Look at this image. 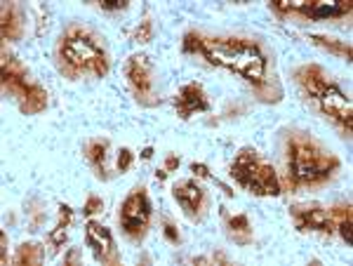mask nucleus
<instances>
[{
  "mask_svg": "<svg viewBox=\"0 0 353 266\" xmlns=\"http://www.w3.org/2000/svg\"><path fill=\"white\" fill-rule=\"evenodd\" d=\"M59 64L61 71H66L71 78L81 76H94L101 78L109 73V54L104 50L99 36H94L92 31L81 26H71L61 36L59 48Z\"/></svg>",
  "mask_w": 353,
  "mask_h": 266,
  "instance_id": "7ed1b4c3",
  "label": "nucleus"
},
{
  "mask_svg": "<svg viewBox=\"0 0 353 266\" xmlns=\"http://www.w3.org/2000/svg\"><path fill=\"white\" fill-rule=\"evenodd\" d=\"M229 236L238 245H248L252 241V226H250L248 214H233V217H229Z\"/></svg>",
  "mask_w": 353,
  "mask_h": 266,
  "instance_id": "f3484780",
  "label": "nucleus"
},
{
  "mask_svg": "<svg viewBox=\"0 0 353 266\" xmlns=\"http://www.w3.org/2000/svg\"><path fill=\"white\" fill-rule=\"evenodd\" d=\"M43 259V250H41V245H33V243H28V245H21L19 247V252H17V257H14V262L17 264H26V266H31V264H38Z\"/></svg>",
  "mask_w": 353,
  "mask_h": 266,
  "instance_id": "412c9836",
  "label": "nucleus"
},
{
  "mask_svg": "<svg viewBox=\"0 0 353 266\" xmlns=\"http://www.w3.org/2000/svg\"><path fill=\"white\" fill-rule=\"evenodd\" d=\"M271 5L283 14L297 12L309 19H330V17H344L351 12L349 0H273Z\"/></svg>",
  "mask_w": 353,
  "mask_h": 266,
  "instance_id": "0eeeda50",
  "label": "nucleus"
},
{
  "mask_svg": "<svg viewBox=\"0 0 353 266\" xmlns=\"http://www.w3.org/2000/svg\"><path fill=\"white\" fill-rule=\"evenodd\" d=\"M174 109L181 118H184V121L186 118H191L193 113L210 111V101L203 92V85H198V83L184 85L181 92L176 94V99H174Z\"/></svg>",
  "mask_w": 353,
  "mask_h": 266,
  "instance_id": "f8f14e48",
  "label": "nucleus"
},
{
  "mask_svg": "<svg viewBox=\"0 0 353 266\" xmlns=\"http://www.w3.org/2000/svg\"><path fill=\"white\" fill-rule=\"evenodd\" d=\"M191 170H193V172L198 174V177H210L208 167H205V165H201V163H193V165H191Z\"/></svg>",
  "mask_w": 353,
  "mask_h": 266,
  "instance_id": "bb28decb",
  "label": "nucleus"
},
{
  "mask_svg": "<svg viewBox=\"0 0 353 266\" xmlns=\"http://www.w3.org/2000/svg\"><path fill=\"white\" fill-rule=\"evenodd\" d=\"M85 238H88V245L92 247V254L97 262L101 264H118V250H116V241H113L111 231L106 229L104 224L99 222H88V229H85Z\"/></svg>",
  "mask_w": 353,
  "mask_h": 266,
  "instance_id": "9b49d317",
  "label": "nucleus"
},
{
  "mask_svg": "<svg viewBox=\"0 0 353 266\" xmlns=\"http://www.w3.org/2000/svg\"><path fill=\"white\" fill-rule=\"evenodd\" d=\"M3 90L19 101L21 111L33 116L48 106V92L28 78V73L14 57H3Z\"/></svg>",
  "mask_w": 353,
  "mask_h": 266,
  "instance_id": "39448f33",
  "label": "nucleus"
},
{
  "mask_svg": "<svg viewBox=\"0 0 353 266\" xmlns=\"http://www.w3.org/2000/svg\"><path fill=\"white\" fill-rule=\"evenodd\" d=\"M231 174L243 189H248L254 196H281V179L276 170L266 161H261L254 149H243L231 163Z\"/></svg>",
  "mask_w": 353,
  "mask_h": 266,
  "instance_id": "20e7f679",
  "label": "nucleus"
},
{
  "mask_svg": "<svg viewBox=\"0 0 353 266\" xmlns=\"http://www.w3.org/2000/svg\"><path fill=\"white\" fill-rule=\"evenodd\" d=\"M71 207H61V219H59V224L54 226V231L50 234V241H52V245L54 247H61L64 245V241H66V229H68V222H71Z\"/></svg>",
  "mask_w": 353,
  "mask_h": 266,
  "instance_id": "aec40b11",
  "label": "nucleus"
},
{
  "mask_svg": "<svg viewBox=\"0 0 353 266\" xmlns=\"http://www.w3.org/2000/svg\"><path fill=\"white\" fill-rule=\"evenodd\" d=\"M163 234H165V238H168L170 243H179V231L174 229V224L170 222V219H165V224H163Z\"/></svg>",
  "mask_w": 353,
  "mask_h": 266,
  "instance_id": "b1692460",
  "label": "nucleus"
},
{
  "mask_svg": "<svg viewBox=\"0 0 353 266\" xmlns=\"http://www.w3.org/2000/svg\"><path fill=\"white\" fill-rule=\"evenodd\" d=\"M316 101L321 104V111L325 113L327 118H332L337 125L344 130L346 134H351V127H353V106H351V99L346 97L344 92L330 81L325 88L318 92Z\"/></svg>",
  "mask_w": 353,
  "mask_h": 266,
  "instance_id": "1a4fd4ad",
  "label": "nucleus"
},
{
  "mask_svg": "<svg viewBox=\"0 0 353 266\" xmlns=\"http://www.w3.org/2000/svg\"><path fill=\"white\" fill-rule=\"evenodd\" d=\"M311 41L316 45H321V48L330 50V52L344 57L346 61H351V45H344L341 41H337V38H327V36H311Z\"/></svg>",
  "mask_w": 353,
  "mask_h": 266,
  "instance_id": "6ab92c4d",
  "label": "nucleus"
},
{
  "mask_svg": "<svg viewBox=\"0 0 353 266\" xmlns=\"http://www.w3.org/2000/svg\"><path fill=\"white\" fill-rule=\"evenodd\" d=\"M125 76L132 88L137 101H141L144 106L158 104L156 97V85H153V64L146 54H134L130 57L128 66H125Z\"/></svg>",
  "mask_w": 353,
  "mask_h": 266,
  "instance_id": "6e6552de",
  "label": "nucleus"
},
{
  "mask_svg": "<svg viewBox=\"0 0 353 266\" xmlns=\"http://www.w3.org/2000/svg\"><path fill=\"white\" fill-rule=\"evenodd\" d=\"M179 167V158L176 156H168V161H165V172H170V170Z\"/></svg>",
  "mask_w": 353,
  "mask_h": 266,
  "instance_id": "cd10ccee",
  "label": "nucleus"
},
{
  "mask_svg": "<svg viewBox=\"0 0 353 266\" xmlns=\"http://www.w3.org/2000/svg\"><path fill=\"white\" fill-rule=\"evenodd\" d=\"M151 38H153V21L149 19V17H146V19L134 28V41H139V43H149Z\"/></svg>",
  "mask_w": 353,
  "mask_h": 266,
  "instance_id": "4be33fe9",
  "label": "nucleus"
},
{
  "mask_svg": "<svg viewBox=\"0 0 353 266\" xmlns=\"http://www.w3.org/2000/svg\"><path fill=\"white\" fill-rule=\"evenodd\" d=\"M297 83L301 85L304 94H309L311 99H316L318 92H321V90L330 83V76L323 71V66L306 64V66H301V69L297 71Z\"/></svg>",
  "mask_w": 353,
  "mask_h": 266,
  "instance_id": "4468645a",
  "label": "nucleus"
},
{
  "mask_svg": "<svg viewBox=\"0 0 353 266\" xmlns=\"http://www.w3.org/2000/svg\"><path fill=\"white\" fill-rule=\"evenodd\" d=\"M174 198L179 201V205L184 207L189 217H201L203 207H205V191L198 186L193 179H186V182H179L174 186Z\"/></svg>",
  "mask_w": 353,
  "mask_h": 266,
  "instance_id": "ddd939ff",
  "label": "nucleus"
},
{
  "mask_svg": "<svg viewBox=\"0 0 353 266\" xmlns=\"http://www.w3.org/2000/svg\"><path fill=\"white\" fill-rule=\"evenodd\" d=\"M132 158H134L132 151H130V149H121V156H118V170L125 172V170L132 165Z\"/></svg>",
  "mask_w": 353,
  "mask_h": 266,
  "instance_id": "5701e85b",
  "label": "nucleus"
},
{
  "mask_svg": "<svg viewBox=\"0 0 353 266\" xmlns=\"http://www.w3.org/2000/svg\"><path fill=\"white\" fill-rule=\"evenodd\" d=\"M141 156H144V158H151V156H153V149H144V154H141Z\"/></svg>",
  "mask_w": 353,
  "mask_h": 266,
  "instance_id": "c85d7f7f",
  "label": "nucleus"
},
{
  "mask_svg": "<svg viewBox=\"0 0 353 266\" xmlns=\"http://www.w3.org/2000/svg\"><path fill=\"white\" fill-rule=\"evenodd\" d=\"M292 219H294V226L299 231H318V234H332L334 231V219L330 214L327 207L323 205H294L292 210Z\"/></svg>",
  "mask_w": 353,
  "mask_h": 266,
  "instance_id": "9d476101",
  "label": "nucleus"
},
{
  "mask_svg": "<svg viewBox=\"0 0 353 266\" xmlns=\"http://www.w3.org/2000/svg\"><path fill=\"white\" fill-rule=\"evenodd\" d=\"M97 210H101V198H97V196H90V201L85 203V214H94Z\"/></svg>",
  "mask_w": 353,
  "mask_h": 266,
  "instance_id": "a878e982",
  "label": "nucleus"
},
{
  "mask_svg": "<svg viewBox=\"0 0 353 266\" xmlns=\"http://www.w3.org/2000/svg\"><path fill=\"white\" fill-rule=\"evenodd\" d=\"M99 8L101 10H109V12H116V10H125V8H128V0H101Z\"/></svg>",
  "mask_w": 353,
  "mask_h": 266,
  "instance_id": "393cba45",
  "label": "nucleus"
},
{
  "mask_svg": "<svg viewBox=\"0 0 353 266\" xmlns=\"http://www.w3.org/2000/svg\"><path fill=\"white\" fill-rule=\"evenodd\" d=\"M0 33H3V41H19L24 36V17L21 10L14 3L3 5V17H0Z\"/></svg>",
  "mask_w": 353,
  "mask_h": 266,
  "instance_id": "2eb2a0df",
  "label": "nucleus"
},
{
  "mask_svg": "<svg viewBox=\"0 0 353 266\" xmlns=\"http://www.w3.org/2000/svg\"><path fill=\"white\" fill-rule=\"evenodd\" d=\"M339 170V158L309 134L292 132L288 137V182L294 189L321 186Z\"/></svg>",
  "mask_w": 353,
  "mask_h": 266,
  "instance_id": "f03ea898",
  "label": "nucleus"
},
{
  "mask_svg": "<svg viewBox=\"0 0 353 266\" xmlns=\"http://www.w3.org/2000/svg\"><path fill=\"white\" fill-rule=\"evenodd\" d=\"M106 151H109V141L106 139L90 141L88 149H85V156H88L90 165H92L97 170V174L104 179H106Z\"/></svg>",
  "mask_w": 353,
  "mask_h": 266,
  "instance_id": "dca6fc26",
  "label": "nucleus"
},
{
  "mask_svg": "<svg viewBox=\"0 0 353 266\" xmlns=\"http://www.w3.org/2000/svg\"><path fill=\"white\" fill-rule=\"evenodd\" d=\"M184 52L201 54L210 64L238 73L254 88H261L266 83V69H269L266 54L257 43L248 38H212L191 31L184 36Z\"/></svg>",
  "mask_w": 353,
  "mask_h": 266,
  "instance_id": "f257e3e1",
  "label": "nucleus"
},
{
  "mask_svg": "<svg viewBox=\"0 0 353 266\" xmlns=\"http://www.w3.org/2000/svg\"><path fill=\"white\" fill-rule=\"evenodd\" d=\"M330 214H332L334 219V229L341 234V238L346 241V245H351V205L346 203V205H334L330 207Z\"/></svg>",
  "mask_w": 353,
  "mask_h": 266,
  "instance_id": "a211bd4d",
  "label": "nucleus"
},
{
  "mask_svg": "<svg viewBox=\"0 0 353 266\" xmlns=\"http://www.w3.org/2000/svg\"><path fill=\"white\" fill-rule=\"evenodd\" d=\"M151 224V203L144 189L132 191L123 203L121 210V226L125 236H130L132 241H141L146 236V229Z\"/></svg>",
  "mask_w": 353,
  "mask_h": 266,
  "instance_id": "423d86ee",
  "label": "nucleus"
}]
</instances>
